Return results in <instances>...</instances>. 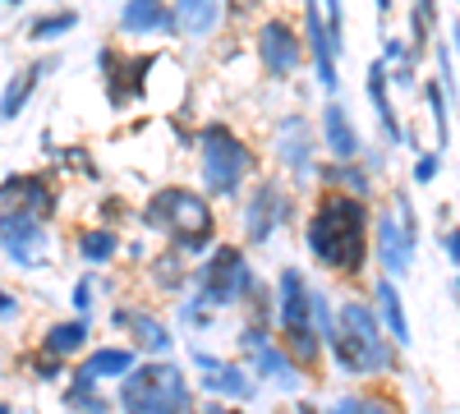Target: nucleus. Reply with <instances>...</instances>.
Listing matches in <instances>:
<instances>
[{
  "label": "nucleus",
  "instance_id": "nucleus-5",
  "mask_svg": "<svg viewBox=\"0 0 460 414\" xmlns=\"http://www.w3.org/2000/svg\"><path fill=\"white\" fill-rule=\"evenodd\" d=\"M120 401L129 414H184L189 410V387L175 364H143L125 373Z\"/></svg>",
  "mask_w": 460,
  "mask_h": 414
},
{
  "label": "nucleus",
  "instance_id": "nucleus-52",
  "mask_svg": "<svg viewBox=\"0 0 460 414\" xmlns=\"http://www.w3.org/2000/svg\"><path fill=\"white\" fill-rule=\"evenodd\" d=\"M299 414H318V410H314V405H299Z\"/></svg>",
  "mask_w": 460,
  "mask_h": 414
},
{
  "label": "nucleus",
  "instance_id": "nucleus-2",
  "mask_svg": "<svg viewBox=\"0 0 460 414\" xmlns=\"http://www.w3.org/2000/svg\"><path fill=\"white\" fill-rule=\"evenodd\" d=\"M143 231L166 235V244H175L180 253H208L217 244V212L212 198L199 189H184V184H162L152 189L147 203L138 207Z\"/></svg>",
  "mask_w": 460,
  "mask_h": 414
},
{
  "label": "nucleus",
  "instance_id": "nucleus-44",
  "mask_svg": "<svg viewBox=\"0 0 460 414\" xmlns=\"http://www.w3.org/2000/svg\"><path fill=\"white\" fill-rule=\"evenodd\" d=\"M32 368L42 373V378H60V359H56V355H47V350H42V355L32 359Z\"/></svg>",
  "mask_w": 460,
  "mask_h": 414
},
{
  "label": "nucleus",
  "instance_id": "nucleus-15",
  "mask_svg": "<svg viewBox=\"0 0 460 414\" xmlns=\"http://www.w3.org/2000/svg\"><path fill=\"white\" fill-rule=\"evenodd\" d=\"M299 5H304V32H309V60H314V69H318V88H327V92L336 97L341 69H336V56H332V47H327L323 5H318V0H299Z\"/></svg>",
  "mask_w": 460,
  "mask_h": 414
},
{
  "label": "nucleus",
  "instance_id": "nucleus-11",
  "mask_svg": "<svg viewBox=\"0 0 460 414\" xmlns=\"http://www.w3.org/2000/svg\"><path fill=\"white\" fill-rule=\"evenodd\" d=\"M0 207H14V212H28L37 221H51L60 212V194H56L51 175H42V171H14V175L0 180Z\"/></svg>",
  "mask_w": 460,
  "mask_h": 414
},
{
  "label": "nucleus",
  "instance_id": "nucleus-40",
  "mask_svg": "<svg viewBox=\"0 0 460 414\" xmlns=\"http://www.w3.org/2000/svg\"><path fill=\"white\" fill-rule=\"evenodd\" d=\"M382 60L387 65H401V60H419V51L410 42H401V37H387V47H382Z\"/></svg>",
  "mask_w": 460,
  "mask_h": 414
},
{
  "label": "nucleus",
  "instance_id": "nucleus-34",
  "mask_svg": "<svg viewBox=\"0 0 460 414\" xmlns=\"http://www.w3.org/2000/svg\"><path fill=\"white\" fill-rule=\"evenodd\" d=\"M286 331V355L299 364H314L318 359V327H281Z\"/></svg>",
  "mask_w": 460,
  "mask_h": 414
},
{
  "label": "nucleus",
  "instance_id": "nucleus-30",
  "mask_svg": "<svg viewBox=\"0 0 460 414\" xmlns=\"http://www.w3.org/2000/svg\"><path fill=\"white\" fill-rule=\"evenodd\" d=\"M138 341H143V350H152V355H162V350H171V331L152 318V313H143V309H129V322H125Z\"/></svg>",
  "mask_w": 460,
  "mask_h": 414
},
{
  "label": "nucleus",
  "instance_id": "nucleus-19",
  "mask_svg": "<svg viewBox=\"0 0 460 414\" xmlns=\"http://www.w3.org/2000/svg\"><path fill=\"white\" fill-rule=\"evenodd\" d=\"M392 79H387V60H373L368 65V74H364V92H368V101H373V116H377V125H382V138L387 143H405V129H401V120H396V106H392Z\"/></svg>",
  "mask_w": 460,
  "mask_h": 414
},
{
  "label": "nucleus",
  "instance_id": "nucleus-28",
  "mask_svg": "<svg viewBox=\"0 0 460 414\" xmlns=\"http://www.w3.org/2000/svg\"><path fill=\"white\" fill-rule=\"evenodd\" d=\"M253 364H258V373H267V378H272L281 392H299V373H295V359L290 355H281L272 341H262L253 355H249Z\"/></svg>",
  "mask_w": 460,
  "mask_h": 414
},
{
  "label": "nucleus",
  "instance_id": "nucleus-20",
  "mask_svg": "<svg viewBox=\"0 0 460 414\" xmlns=\"http://www.w3.org/2000/svg\"><path fill=\"white\" fill-rule=\"evenodd\" d=\"M194 364L203 368V387H208L212 396H230V401H249V396H253V383H249L244 368L221 364V359L208 355V350H194Z\"/></svg>",
  "mask_w": 460,
  "mask_h": 414
},
{
  "label": "nucleus",
  "instance_id": "nucleus-12",
  "mask_svg": "<svg viewBox=\"0 0 460 414\" xmlns=\"http://www.w3.org/2000/svg\"><path fill=\"white\" fill-rule=\"evenodd\" d=\"M272 143H277V162H281V171H290L295 180H304L318 162V138H314V129H309V120L304 116H286L281 125H277V134H272Z\"/></svg>",
  "mask_w": 460,
  "mask_h": 414
},
{
  "label": "nucleus",
  "instance_id": "nucleus-13",
  "mask_svg": "<svg viewBox=\"0 0 460 414\" xmlns=\"http://www.w3.org/2000/svg\"><path fill=\"white\" fill-rule=\"evenodd\" d=\"M373 249L382 258V272H387L392 281L410 277V268H414V240L401 231L396 212H377L373 216Z\"/></svg>",
  "mask_w": 460,
  "mask_h": 414
},
{
  "label": "nucleus",
  "instance_id": "nucleus-3",
  "mask_svg": "<svg viewBox=\"0 0 460 414\" xmlns=\"http://www.w3.org/2000/svg\"><path fill=\"white\" fill-rule=\"evenodd\" d=\"M258 171V153L235 134V125L208 120L199 129V175H203V194L208 198H240L244 180Z\"/></svg>",
  "mask_w": 460,
  "mask_h": 414
},
{
  "label": "nucleus",
  "instance_id": "nucleus-47",
  "mask_svg": "<svg viewBox=\"0 0 460 414\" xmlns=\"http://www.w3.org/2000/svg\"><path fill=\"white\" fill-rule=\"evenodd\" d=\"M364 414H392L387 405H377V401H364Z\"/></svg>",
  "mask_w": 460,
  "mask_h": 414
},
{
  "label": "nucleus",
  "instance_id": "nucleus-7",
  "mask_svg": "<svg viewBox=\"0 0 460 414\" xmlns=\"http://www.w3.org/2000/svg\"><path fill=\"white\" fill-rule=\"evenodd\" d=\"M0 253L23 272L47 268V253H51L47 221H37L28 212H14V207H0Z\"/></svg>",
  "mask_w": 460,
  "mask_h": 414
},
{
  "label": "nucleus",
  "instance_id": "nucleus-54",
  "mask_svg": "<svg viewBox=\"0 0 460 414\" xmlns=\"http://www.w3.org/2000/svg\"><path fill=\"white\" fill-rule=\"evenodd\" d=\"M5 5H19V0H5Z\"/></svg>",
  "mask_w": 460,
  "mask_h": 414
},
{
  "label": "nucleus",
  "instance_id": "nucleus-35",
  "mask_svg": "<svg viewBox=\"0 0 460 414\" xmlns=\"http://www.w3.org/2000/svg\"><path fill=\"white\" fill-rule=\"evenodd\" d=\"M318 5H323V23H327V47L341 60L345 56V5L341 0H318Z\"/></svg>",
  "mask_w": 460,
  "mask_h": 414
},
{
  "label": "nucleus",
  "instance_id": "nucleus-38",
  "mask_svg": "<svg viewBox=\"0 0 460 414\" xmlns=\"http://www.w3.org/2000/svg\"><path fill=\"white\" fill-rule=\"evenodd\" d=\"M396 221L410 240H419V212H414V198L410 194H396Z\"/></svg>",
  "mask_w": 460,
  "mask_h": 414
},
{
  "label": "nucleus",
  "instance_id": "nucleus-16",
  "mask_svg": "<svg viewBox=\"0 0 460 414\" xmlns=\"http://www.w3.org/2000/svg\"><path fill=\"white\" fill-rule=\"evenodd\" d=\"M56 69V56L51 60H32V65H23V69H14V79L0 88V125H14L19 116H23V106L32 101V92L42 88V79Z\"/></svg>",
  "mask_w": 460,
  "mask_h": 414
},
{
  "label": "nucleus",
  "instance_id": "nucleus-18",
  "mask_svg": "<svg viewBox=\"0 0 460 414\" xmlns=\"http://www.w3.org/2000/svg\"><path fill=\"white\" fill-rule=\"evenodd\" d=\"M120 32L152 37V32H180V23H175V10L166 0H125L120 5Z\"/></svg>",
  "mask_w": 460,
  "mask_h": 414
},
{
  "label": "nucleus",
  "instance_id": "nucleus-23",
  "mask_svg": "<svg viewBox=\"0 0 460 414\" xmlns=\"http://www.w3.org/2000/svg\"><path fill=\"white\" fill-rule=\"evenodd\" d=\"M74 253H79L88 268H106V262L120 258V231H115V225H88V231L74 235Z\"/></svg>",
  "mask_w": 460,
  "mask_h": 414
},
{
  "label": "nucleus",
  "instance_id": "nucleus-29",
  "mask_svg": "<svg viewBox=\"0 0 460 414\" xmlns=\"http://www.w3.org/2000/svg\"><path fill=\"white\" fill-rule=\"evenodd\" d=\"M74 28H79V10H51V14H37L28 23V37L32 42H56V37H65Z\"/></svg>",
  "mask_w": 460,
  "mask_h": 414
},
{
  "label": "nucleus",
  "instance_id": "nucleus-33",
  "mask_svg": "<svg viewBox=\"0 0 460 414\" xmlns=\"http://www.w3.org/2000/svg\"><path fill=\"white\" fill-rule=\"evenodd\" d=\"M65 405L74 414H106L111 410V401L97 396V383H79V378H74V387H65Z\"/></svg>",
  "mask_w": 460,
  "mask_h": 414
},
{
  "label": "nucleus",
  "instance_id": "nucleus-17",
  "mask_svg": "<svg viewBox=\"0 0 460 414\" xmlns=\"http://www.w3.org/2000/svg\"><path fill=\"white\" fill-rule=\"evenodd\" d=\"M323 143H327V153L336 162H355L364 153V138H359V129L350 120V110H345L336 97L323 106Z\"/></svg>",
  "mask_w": 460,
  "mask_h": 414
},
{
  "label": "nucleus",
  "instance_id": "nucleus-36",
  "mask_svg": "<svg viewBox=\"0 0 460 414\" xmlns=\"http://www.w3.org/2000/svg\"><path fill=\"white\" fill-rule=\"evenodd\" d=\"M56 157H60V166H65V171H79V175H88V180H97V175H102V171L93 166V157H88V147H60Z\"/></svg>",
  "mask_w": 460,
  "mask_h": 414
},
{
  "label": "nucleus",
  "instance_id": "nucleus-22",
  "mask_svg": "<svg viewBox=\"0 0 460 414\" xmlns=\"http://www.w3.org/2000/svg\"><path fill=\"white\" fill-rule=\"evenodd\" d=\"M318 171V180L327 184V189H345V194H355V198H373V175H368V166L355 157V162H318L314 166Z\"/></svg>",
  "mask_w": 460,
  "mask_h": 414
},
{
  "label": "nucleus",
  "instance_id": "nucleus-25",
  "mask_svg": "<svg viewBox=\"0 0 460 414\" xmlns=\"http://www.w3.org/2000/svg\"><path fill=\"white\" fill-rule=\"evenodd\" d=\"M88 346V318H60V322H51L47 331H42V346L37 350H47V355H56V359H69V355H79Z\"/></svg>",
  "mask_w": 460,
  "mask_h": 414
},
{
  "label": "nucleus",
  "instance_id": "nucleus-41",
  "mask_svg": "<svg viewBox=\"0 0 460 414\" xmlns=\"http://www.w3.org/2000/svg\"><path fill=\"white\" fill-rule=\"evenodd\" d=\"M438 84H442V92L456 97V69H451V51L442 42H438Z\"/></svg>",
  "mask_w": 460,
  "mask_h": 414
},
{
  "label": "nucleus",
  "instance_id": "nucleus-14",
  "mask_svg": "<svg viewBox=\"0 0 460 414\" xmlns=\"http://www.w3.org/2000/svg\"><path fill=\"white\" fill-rule=\"evenodd\" d=\"M277 322L281 327H314V286L299 268H281L277 277Z\"/></svg>",
  "mask_w": 460,
  "mask_h": 414
},
{
  "label": "nucleus",
  "instance_id": "nucleus-27",
  "mask_svg": "<svg viewBox=\"0 0 460 414\" xmlns=\"http://www.w3.org/2000/svg\"><path fill=\"white\" fill-rule=\"evenodd\" d=\"M373 299H377V322L392 331V341L396 346H410V322H405V309H401V295H396L392 277L373 286Z\"/></svg>",
  "mask_w": 460,
  "mask_h": 414
},
{
  "label": "nucleus",
  "instance_id": "nucleus-21",
  "mask_svg": "<svg viewBox=\"0 0 460 414\" xmlns=\"http://www.w3.org/2000/svg\"><path fill=\"white\" fill-rule=\"evenodd\" d=\"M147 277H152V286H157L162 295H180L189 281H194V272H189V253H180L175 244H166L162 253L147 258Z\"/></svg>",
  "mask_w": 460,
  "mask_h": 414
},
{
  "label": "nucleus",
  "instance_id": "nucleus-37",
  "mask_svg": "<svg viewBox=\"0 0 460 414\" xmlns=\"http://www.w3.org/2000/svg\"><path fill=\"white\" fill-rule=\"evenodd\" d=\"M69 304H74V313H79V318H88V313H93V272H84L79 281H74Z\"/></svg>",
  "mask_w": 460,
  "mask_h": 414
},
{
  "label": "nucleus",
  "instance_id": "nucleus-53",
  "mask_svg": "<svg viewBox=\"0 0 460 414\" xmlns=\"http://www.w3.org/2000/svg\"><path fill=\"white\" fill-rule=\"evenodd\" d=\"M0 414H10V405H5V401H0Z\"/></svg>",
  "mask_w": 460,
  "mask_h": 414
},
{
  "label": "nucleus",
  "instance_id": "nucleus-46",
  "mask_svg": "<svg viewBox=\"0 0 460 414\" xmlns=\"http://www.w3.org/2000/svg\"><path fill=\"white\" fill-rule=\"evenodd\" d=\"M332 414H364V401H359V396H345V401H336Z\"/></svg>",
  "mask_w": 460,
  "mask_h": 414
},
{
  "label": "nucleus",
  "instance_id": "nucleus-32",
  "mask_svg": "<svg viewBox=\"0 0 460 414\" xmlns=\"http://www.w3.org/2000/svg\"><path fill=\"white\" fill-rule=\"evenodd\" d=\"M424 101H429V110H433V134H438V147L447 153V143H451V110H447V92H442V84L433 79V84H424Z\"/></svg>",
  "mask_w": 460,
  "mask_h": 414
},
{
  "label": "nucleus",
  "instance_id": "nucleus-43",
  "mask_svg": "<svg viewBox=\"0 0 460 414\" xmlns=\"http://www.w3.org/2000/svg\"><path fill=\"white\" fill-rule=\"evenodd\" d=\"M438 240H442V253H447V258L456 262V268H460V225H451V231H442Z\"/></svg>",
  "mask_w": 460,
  "mask_h": 414
},
{
  "label": "nucleus",
  "instance_id": "nucleus-24",
  "mask_svg": "<svg viewBox=\"0 0 460 414\" xmlns=\"http://www.w3.org/2000/svg\"><path fill=\"white\" fill-rule=\"evenodd\" d=\"M134 368V350H125V346H102V350H93L79 368H74V378L79 383H97V378H125V373Z\"/></svg>",
  "mask_w": 460,
  "mask_h": 414
},
{
  "label": "nucleus",
  "instance_id": "nucleus-55",
  "mask_svg": "<svg viewBox=\"0 0 460 414\" xmlns=\"http://www.w3.org/2000/svg\"><path fill=\"white\" fill-rule=\"evenodd\" d=\"M456 290H460V281H456Z\"/></svg>",
  "mask_w": 460,
  "mask_h": 414
},
{
  "label": "nucleus",
  "instance_id": "nucleus-6",
  "mask_svg": "<svg viewBox=\"0 0 460 414\" xmlns=\"http://www.w3.org/2000/svg\"><path fill=\"white\" fill-rule=\"evenodd\" d=\"M97 65H102V84H106L111 110H125L129 101H143L147 97V74H152V65H157V56H152V51L125 56L120 47H102L97 51Z\"/></svg>",
  "mask_w": 460,
  "mask_h": 414
},
{
  "label": "nucleus",
  "instance_id": "nucleus-9",
  "mask_svg": "<svg viewBox=\"0 0 460 414\" xmlns=\"http://www.w3.org/2000/svg\"><path fill=\"white\" fill-rule=\"evenodd\" d=\"M253 56H258L262 74H272V79H290V74L304 65V47L295 37V23L281 19V14H267L253 28Z\"/></svg>",
  "mask_w": 460,
  "mask_h": 414
},
{
  "label": "nucleus",
  "instance_id": "nucleus-31",
  "mask_svg": "<svg viewBox=\"0 0 460 414\" xmlns=\"http://www.w3.org/2000/svg\"><path fill=\"white\" fill-rule=\"evenodd\" d=\"M438 32V0H414L410 5V47L424 51Z\"/></svg>",
  "mask_w": 460,
  "mask_h": 414
},
{
  "label": "nucleus",
  "instance_id": "nucleus-45",
  "mask_svg": "<svg viewBox=\"0 0 460 414\" xmlns=\"http://www.w3.org/2000/svg\"><path fill=\"white\" fill-rule=\"evenodd\" d=\"M0 318H5V322H10V318H19V299H14L10 290H0Z\"/></svg>",
  "mask_w": 460,
  "mask_h": 414
},
{
  "label": "nucleus",
  "instance_id": "nucleus-50",
  "mask_svg": "<svg viewBox=\"0 0 460 414\" xmlns=\"http://www.w3.org/2000/svg\"><path fill=\"white\" fill-rule=\"evenodd\" d=\"M451 42H456V51H460V19L451 23Z\"/></svg>",
  "mask_w": 460,
  "mask_h": 414
},
{
  "label": "nucleus",
  "instance_id": "nucleus-51",
  "mask_svg": "<svg viewBox=\"0 0 460 414\" xmlns=\"http://www.w3.org/2000/svg\"><path fill=\"white\" fill-rule=\"evenodd\" d=\"M208 414H230V410H221V405H208Z\"/></svg>",
  "mask_w": 460,
  "mask_h": 414
},
{
  "label": "nucleus",
  "instance_id": "nucleus-26",
  "mask_svg": "<svg viewBox=\"0 0 460 414\" xmlns=\"http://www.w3.org/2000/svg\"><path fill=\"white\" fill-rule=\"evenodd\" d=\"M221 19H226V0H180V10H175V23H180V32H189V37L217 32Z\"/></svg>",
  "mask_w": 460,
  "mask_h": 414
},
{
  "label": "nucleus",
  "instance_id": "nucleus-42",
  "mask_svg": "<svg viewBox=\"0 0 460 414\" xmlns=\"http://www.w3.org/2000/svg\"><path fill=\"white\" fill-rule=\"evenodd\" d=\"M125 216H129L125 198H115V194H111V198H102V221H106V225H115V231H120V221H125Z\"/></svg>",
  "mask_w": 460,
  "mask_h": 414
},
{
  "label": "nucleus",
  "instance_id": "nucleus-1",
  "mask_svg": "<svg viewBox=\"0 0 460 414\" xmlns=\"http://www.w3.org/2000/svg\"><path fill=\"white\" fill-rule=\"evenodd\" d=\"M304 244L314 262L336 277H364L368 268V198L345 189H323L309 221H304Z\"/></svg>",
  "mask_w": 460,
  "mask_h": 414
},
{
  "label": "nucleus",
  "instance_id": "nucleus-49",
  "mask_svg": "<svg viewBox=\"0 0 460 414\" xmlns=\"http://www.w3.org/2000/svg\"><path fill=\"white\" fill-rule=\"evenodd\" d=\"M249 5H253V0H230V14H244Z\"/></svg>",
  "mask_w": 460,
  "mask_h": 414
},
{
  "label": "nucleus",
  "instance_id": "nucleus-4",
  "mask_svg": "<svg viewBox=\"0 0 460 414\" xmlns=\"http://www.w3.org/2000/svg\"><path fill=\"white\" fill-rule=\"evenodd\" d=\"M194 286H199V295L208 299L212 309H230V304H240V299L253 295L258 277L249 268V253L240 244L221 240V244L208 249V258L194 268Z\"/></svg>",
  "mask_w": 460,
  "mask_h": 414
},
{
  "label": "nucleus",
  "instance_id": "nucleus-8",
  "mask_svg": "<svg viewBox=\"0 0 460 414\" xmlns=\"http://www.w3.org/2000/svg\"><path fill=\"white\" fill-rule=\"evenodd\" d=\"M286 221H295V194L281 180H258L244 203V240L267 244L277 235V225H286Z\"/></svg>",
  "mask_w": 460,
  "mask_h": 414
},
{
  "label": "nucleus",
  "instance_id": "nucleus-39",
  "mask_svg": "<svg viewBox=\"0 0 460 414\" xmlns=\"http://www.w3.org/2000/svg\"><path fill=\"white\" fill-rule=\"evenodd\" d=\"M442 171V153H419L414 157V184H433Z\"/></svg>",
  "mask_w": 460,
  "mask_h": 414
},
{
  "label": "nucleus",
  "instance_id": "nucleus-48",
  "mask_svg": "<svg viewBox=\"0 0 460 414\" xmlns=\"http://www.w3.org/2000/svg\"><path fill=\"white\" fill-rule=\"evenodd\" d=\"M392 5H396V0H373V10H377V14H392Z\"/></svg>",
  "mask_w": 460,
  "mask_h": 414
},
{
  "label": "nucleus",
  "instance_id": "nucleus-10",
  "mask_svg": "<svg viewBox=\"0 0 460 414\" xmlns=\"http://www.w3.org/2000/svg\"><path fill=\"white\" fill-rule=\"evenodd\" d=\"M323 341L332 346V359L345 373H387L396 364V350L382 341V336H359V331L341 327V322H332V331L323 336Z\"/></svg>",
  "mask_w": 460,
  "mask_h": 414
}]
</instances>
